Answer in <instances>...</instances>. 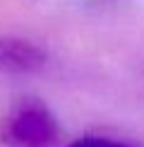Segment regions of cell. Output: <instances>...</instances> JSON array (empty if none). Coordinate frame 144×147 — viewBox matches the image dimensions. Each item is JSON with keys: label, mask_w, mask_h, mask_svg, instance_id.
I'll list each match as a JSON object with an SVG mask.
<instances>
[{"label": "cell", "mask_w": 144, "mask_h": 147, "mask_svg": "<svg viewBox=\"0 0 144 147\" xmlns=\"http://www.w3.org/2000/svg\"><path fill=\"white\" fill-rule=\"evenodd\" d=\"M15 135L19 138L24 145L39 147V145H46V142H51V140H55L58 123L46 109L34 106V109H27V111L17 118Z\"/></svg>", "instance_id": "1"}, {"label": "cell", "mask_w": 144, "mask_h": 147, "mask_svg": "<svg viewBox=\"0 0 144 147\" xmlns=\"http://www.w3.org/2000/svg\"><path fill=\"white\" fill-rule=\"evenodd\" d=\"M70 147H130V145L111 140V138H82V140H77V142L70 145Z\"/></svg>", "instance_id": "2"}]
</instances>
